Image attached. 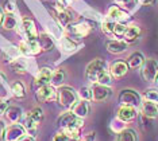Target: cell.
I'll list each match as a JSON object with an SVG mask.
<instances>
[{
    "label": "cell",
    "mask_w": 158,
    "mask_h": 141,
    "mask_svg": "<svg viewBox=\"0 0 158 141\" xmlns=\"http://www.w3.org/2000/svg\"><path fill=\"white\" fill-rule=\"evenodd\" d=\"M106 71H108V65H107V62L104 59L98 58V59H93L92 62L88 63L87 71H85V73H87L88 81L96 84V82H98V78L103 73H106Z\"/></svg>",
    "instance_id": "1"
},
{
    "label": "cell",
    "mask_w": 158,
    "mask_h": 141,
    "mask_svg": "<svg viewBox=\"0 0 158 141\" xmlns=\"http://www.w3.org/2000/svg\"><path fill=\"white\" fill-rule=\"evenodd\" d=\"M57 100L62 108H66V109L70 108L72 109L77 104V93L69 86H61L57 90Z\"/></svg>",
    "instance_id": "2"
},
{
    "label": "cell",
    "mask_w": 158,
    "mask_h": 141,
    "mask_svg": "<svg viewBox=\"0 0 158 141\" xmlns=\"http://www.w3.org/2000/svg\"><path fill=\"white\" fill-rule=\"evenodd\" d=\"M142 78L146 82H154L158 77V63L156 59H146L141 70Z\"/></svg>",
    "instance_id": "3"
},
{
    "label": "cell",
    "mask_w": 158,
    "mask_h": 141,
    "mask_svg": "<svg viewBox=\"0 0 158 141\" xmlns=\"http://www.w3.org/2000/svg\"><path fill=\"white\" fill-rule=\"evenodd\" d=\"M120 105H130V106H141V96L132 89H124L119 94Z\"/></svg>",
    "instance_id": "4"
},
{
    "label": "cell",
    "mask_w": 158,
    "mask_h": 141,
    "mask_svg": "<svg viewBox=\"0 0 158 141\" xmlns=\"http://www.w3.org/2000/svg\"><path fill=\"white\" fill-rule=\"evenodd\" d=\"M26 136V128L20 124H12L10 128L6 129L3 139L4 141H19Z\"/></svg>",
    "instance_id": "5"
},
{
    "label": "cell",
    "mask_w": 158,
    "mask_h": 141,
    "mask_svg": "<svg viewBox=\"0 0 158 141\" xmlns=\"http://www.w3.org/2000/svg\"><path fill=\"white\" fill-rule=\"evenodd\" d=\"M58 125L60 128H66V126H78L81 128L84 125V120L73 113V112H68V113L62 114L58 118Z\"/></svg>",
    "instance_id": "6"
},
{
    "label": "cell",
    "mask_w": 158,
    "mask_h": 141,
    "mask_svg": "<svg viewBox=\"0 0 158 141\" xmlns=\"http://www.w3.org/2000/svg\"><path fill=\"white\" fill-rule=\"evenodd\" d=\"M111 94H112V90L110 86L98 84L92 88V100L95 102H104L110 98Z\"/></svg>",
    "instance_id": "7"
},
{
    "label": "cell",
    "mask_w": 158,
    "mask_h": 141,
    "mask_svg": "<svg viewBox=\"0 0 158 141\" xmlns=\"http://www.w3.org/2000/svg\"><path fill=\"white\" fill-rule=\"evenodd\" d=\"M37 98L41 102H49V101H53L57 98V90L54 89L53 85H44L39 86L37 90Z\"/></svg>",
    "instance_id": "8"
},
{
    "label": "cell",
    "mask_w": 158,
    "mask_h": 141,
    "mask_svg": "<svg viewBox=\"0 0 158 141\" xmlns=\"http://www.w3.org/2000/svg\"><path fill=\"white\" fill-rule=\"evenodd\" d=\"M92 23H88V22H82V23H77L73 24V26L68 27V32L77 38H84L87 37L89 32L92 31Z\"/></svg>",
    "instance_id": "9"
},
{
    "label": "cell",
    "mask_w": 158,
    "mask_h": 141,
    "mask_svg": "<svg viewBox=\"0 0 158 141\" xmlns=\"http://www.w3.org/2000/svg\"><path fill=\"white\" fill-rule=\"evenodd\" d=\"M138 116L135 106H130V105H122L118 109V118L122 120L123 122H131L134 121Z\"/></svg>",
    "instance_id": "10"
},
{
    "label": "cell",
    "mask_w": 158,
    "mask_h": 141,
    "mask_svg": "<svg viewBox=\"0 0 158 141\" xmlns=\"http://www.w3.org/2000/svg\"><path fill=\"white\" fill-rule=\"evenodd\" d=\"M141 112H142V116L150 118H157L158 117V104L157 102H152V101H143L141 104Z\"/></svg>",
    "instance_id": "11"
},
{
    "label": "cell",
    "mask_w": 158,
    "mask_h": 141,
    "mask_svg": "<svg viewBox=\"0 0 158 141\" xmlns=\"http://www.w3.org/2000/svg\"><path fill=\"white\" fill-rule=\"evenodd\" d=\"M128 71V65L124 61H116L111 65L110 67V73L112 75V78H122L127 74Z\"/></svg>",
    "instance_id": "12"
},
{
    "label": "cell",
    "mask_w": 158,
    "mask_h": 141,
    "mask_svg": "<svg viewBox=\"0 0 158 141\" xmlns=\"http://www.w3.org/2000/svg\"><path fill=\"white\" fill-rule=\"evenodd\" d=\"M106 47L111 54H122L127 50L128 43L126 41H120V39H112L106 43Z\"/></svg>",
    "instance_id": "13"
},
{
    "label": "cell",
    "mask_w": 158,
    "mask_h": 141,
    "mask_svg": "<svg viewBox=\"0 0 158 141\" xmlns=\"http://www.w3.org/2000/svg\"><path fill=\"white\" fill-rule=\"evenodd\" d=\"M23 30L26 32L28 41H34V39L38 38V31H37V27H35V23L33 19L30 18H24L23 19Z\"/></svg>",
    "instance_id": "14"
},
{
    "label": "cell",
    "mask_w": 158,
    "mask_h": 141,
    "mask_svg": "<svg viewBox=\"0 0 158 141\" xmlns=\"http://www.w3.org/2000/svg\"><path fill=\"white\" fill-rule=\"evenodd\" d=\"M53 75V70L49 67H42L41 70L38 71L37 77H35V84L38 86H44V85H49L50 79H52Z\"/></svg>",
    "instance_id": "15"
},
{
    "label": "cell",
    "mask_w": 158,
    "mask_h": 141,
    "mask_svg": "<svg viewBox=\"0 0 158 141\" xmlns=\"http://www.w3.org/2000/svg\"><path fill=\"white\" fill-rule=\"evenodd\" d=\"M72 112H73L76 116H78V117L84 118V117H87V116L89 114V112H91V106H89L87 100H81V101H77V104L72 108Z\"/></svg>",
    "instance_id": "16"
},
{
    "label": "cell",
    "mask_w": 158,
    "mask_h": 141,
    "mask_svg": "<svg viewBox=\"0 0 158 141\" xmlns=\"http://www.w3.org/2000/svg\"><path fill=\"white\" fill-rule=\"evenodd\" d=\"M108 18L114 22H123L128 19V12H126L124 10H122L118 6H112L108 10Z\"/></svg>",
    "instance_id": "17"
},
{
    "label": "cell",
    "mask_w": 158,
    "mask_h": 141,
    "mask_svg": "<svg viewBox=\"0 0 158 141\" xmlns=\"http://www.w3.org/2000/svg\"><path fill=\"white\" fill-rule=\"evenodd\" d=\"M145 57H143L142 53L139 51H135L132 53L130 57H128L127 59V65H128V69H132V70H135V69H139L143 66V63H145Z\"/></svg>",
    "instance_id": "18"
},
{
    "label": "cell",
    "mask_w": 158,
    "mask_h": 141,
    "mask_svg": "<svg viewBox=\"0 0 158 141\" xmlns=\"http://www.w3.org/2000/svg\"><path fill=\"white\" fill-rule=\"evenodd\" d=\"M37 41L39 43V46H41V50L42 51H50V50L54 47V42H53V38L50 37L49 34H46V32H42V34L38 35Z\"/></svg>",
    "instance_id": "19"
},
{
    "label": "cell",
    "mask_w": 158,
    "mask_h": 141,
    "mask_svg": "<svg viewBox=\"0 0 158 141\" xmlns=\"http://www.w3.org/2000/svg\"><path fill=\"white\" fill-rule=\"evenodd\" d=\"M141 34H142L141 27H139V26H135V24H132V26H128V27H127V30H126L123 38H124V41L127 42V43H130V42L136 41V39L139 38V35H141Z\"/></svg>",
    "instance_id": "20"
},
{
    "label": "cell",
    "mask_w": 158,
    "mask_h": 141,
    "mask_svg": "<svg viewBox=\"0 0 158 141\" xmlns=\"http://www.w3.org/2000/svg\"><path fill=\"white\" fill-rule=\"evenodd\" d=\"M4 114L10 122L16 124V122L20 120V117H22V110H20V108H18V106H8Z\"/></svg>",
    "instance_id": "21"
},
{
    "label": "cell",
    "mask_w": 158,
    "mask_h": 141,
    "mask_svg": "<svg viewBox=\"0 0 158 141\" xmlns=\"http://www.w3.org/2000/svg\"><path fill=\"white\" fill-rule=\"evenodd\" d=\"M118 141H138V136H136V132L134 131V129L126 128L119 133Z\"/></svg>",
    "instance_id": "22"
},
{
    "label": "cell",
    "mask_w": 158,
    "mask_h": 141,
    "mask_svg": "<svg viewBox=\"0 0 158 141\" xmlns=\"http://www.w3.org/2000/svg\"><path fill=\"white\" fill-rule=\"evenodd\" d=\"M62 133L69 137L72 141H77L81 136L80 128H78V126H66V128H62Z\"/></svg>",
    "instance_id": "23"
},
{
    "label": "cell",
    "mask_w": 158,
    "mask_h": 141,
    "mask_svg": "<svg viewBox=\"0 0 158 141\" xmlns=\"http://www.w3.org/2000/svg\"><path fill=\"white\" fill-rule=\"evenodd\" d=\"M65 79V71L62 69H58V70L53 71V75H52V79H50V85H53L54 88L57 86H61Z\"/></svg>",
    "instance_id": "24"
},
{
    "label": "cell",
    "mask_w": 158,
    "mask_h": 141,
    "mask_svg": "<svg viewBox=\"0 0 158 141\" xmlns=\"http://www.w3.org/2000/svg\"><path fill=\"white\" fill-rule=\"evenodd\" d=\"M2 24H3L4 30H12V28H15V26H16V18L14 16L12 12H7L4 18H3Z\"/></svg>",
    "instance_id": "25"
},
{
    "label": "cell",
    "mask_w": 158,
    "mask_h": 141,
    "mask_svg": "<svg viewBox=\"0 0 158 141\" xmlns=\"http://www.w3.org/2000/svg\"><path fill=\"white\" fill-rule=\"evenodd\" d=\"M57 19H58L61 26H68V24L72 22V15L68 12L66 10H58V14H57Z\"/></svg>",
    "instance_id": "26"
},
{
    "label": "cell",
    "mask_w": 158,
    "mask_h": 141,
    "mask_svg": "<svg viewBox=\"0 0 158 141\" xmlns=\"http://www.w3.org/2000/svg\"><path fill=\"white\" fill-rule=\"evenodd\" d=\"M11 90L18 98H24L26 97V89H24V85L22 82H14L11 86Z\"/></svg>",
    "instance_id": "27"
},
{
    "label": "cell",
    "mask_w": 158,
    "mask_h": 141,
    "mask_svg": "<svg viewBox=\"0 0 158 141\" xmlns=\"http://www.w3.org/2000/svg\"><path fill=\"white\" fill-rule=\"evenodd\" d=\"M115 24H116V22L111 20L110 18H108V19H106V20L103 22V24H102L103 32H104L106 35H112V34H114V27H115Z\"/></svg>",
    "instance_id": "28"
},
{
    "label": "cell",
    "mask_w": 158,
    "mask_h": 141,
    "mask_svg": "<svg viewBox=\"0 0 158 141\" xmlns=\"http://www.w3.org/2000/svg\"><path fill=\"white\" fill-rule=\"evenodd\" d=\"M61 47H62V50H65V51H74V50L77 49V45L69 38H62L61 39Z\"/></svg>",
    "instance_id": "29"
},
{
    "label": "cell",
    "mask_w": 158,
    "mask_h": 141,
    "mask_svg": "<svg viewBox=\"0 0 158 141\" xmlns=\"http://www.w3.org/2000/svg\"><path fill=\"white\" fill-rule=\"evenodd\" d=\"M143 98L146 101H152V102L158 104V90L157 89H147L143 93Z\"/></svg>",
    "instance_id": "30"
},
{
    "label": "cell",
    "mask_w": 158,
    "mask_h": 141,
    "mask_svg": "<svg viewBox=\"0 0 158 141\" xmlns=\"http://www.w3.org/2000/svg\"><path fill=\"white\" fill-rule=\"evenodd\" d=\"M96 84L106 85V86H111V85H112V75H111L110 71H106V73H103V74L98 78V82H96Z\"/></svg>",
    "instance_id": "31"
},
{
    "label": "cell",
    "mask_w": 158,
    "mask_h": 141,
    "mask_svg": "<svg viewBox=\"0 0 158 141\" xmlns=\"http://www.w3.org/2000/svg\"><path fill=\"white\" fill-rule=\"evenodd\" d=\"M11 67L15 70V73L23 74L24 71H26V63H24V61H20V59H15V61H14V62L11 63Z\"/></svg>",
    "instance_id": "32"
},
{
    "label": "cell",
    "mask_w": 158,
    "mask_h": 141,
    "mask_svg": "<svg viewBox=\"0 0 158 141\" xmlns=\"http://www.w3.org/2000/svg\"><path fill=\"white\" fill-rule=\"evenodd\" d=\"M27 116H30V117L37 121L38 124L44 120V112H42V109H39V108H34L33 110H30V113H28Z\"/></svg>",
    "instance_id": "33"
},
{
    "label": "cell",
    "mask_w": 158,
    "mask_h": 141,
    "mask_svg": "<svg viewBox=\"0 0 158 141\" xmlns=\"http://www.w3.org/2000/svg\"><path fill=\"white\" fill-rule=\"evenodd\" d=\"M111 129L115 132V133H119L123 131V129H126V126H124V122L122 121V120H119V118H115V120L111 122Z\"/></svg>",
    "instance_id": "34"
},
{
    "label": "cell",
    "mask_w": 158,
    "mask_h": 141,
    "mask_svg": "<svg viewBox=\"0 0 158 141\" xmlns=\"http://www.w3.org/2000/svg\"><path fill=\"white\" fill-rule=\"evenodd\" d=\"M28 47H30V53L31 55H37L42 51L41 50V46H39V43L37 39H34V41H28Z\"/></svg>",
    "instance_id": "35"
},
{
    "label": "cell",
    "mask_w": 158,
    "mask_h": 141,
    "mask_svg": "<svg viewBox=\"0 0 158 141\" xmlns=\"http://www.w3.org/2000/svg\"><path fill=\"white\" fill-rule=\"evenodd\" d=\"M126 30H127V26H124L123 23L118 22V23L115 24V27H114V35L115 37H123Z\"/></svg>",
    "instance_id": "36"
},
{
    "label": "cell",
    "mask_w": 158,
    "mask_h": 141,
    "mask_svg": "<svg viewBox=\"0 0 158 141\" xmlns=\"http://www.w3.org/2000/svg\"><path fill=\"white\" fill-rule=\"evenodd\" d=\"M78 96L81 97L82 100H92V89H89V88H81L80 89V92H78Z\"/></svg>",
    "instance_id": "37"
},
{
    "label": "cell",
    "mask_w": 158,
    "mask_h": 141,
    "mask_svg": "<svg viewBox=\"0 0 158 141\" xmlns=\"http://www.w3.org/2000/svg\"><path fill=\"white\" fill-rule=\"evenodd\" d=\"M18 51L23 55H31L30 53V47H28V42H20L18 46Z\"/></svg>",
    "instance_id": "38"
},
{
    "label": "cell",
    "mask_w": 158,
    "mask_h": 141,
    "mask_svg": "<svg viewBox=\"0 0 158 141\" xmlns=\"http://www.w3.org/2000/svg\"><path fill=\"white\" fill-rule=\"evenodd\" d=\"M53 141H72V140H70L68 136L64 135V133H58V135H56V136H54Z\"/></svg>",
    "instance_id": "39"
},
{
    "label": "cell",
    "mask_w": 158,
    "mask_h": 141,
    "mask_svg": "<svg viewBox=\"0 0 158 141\" xmlns=\"http://www.w3.org/2000/svg\"><path fill=\"white\" fill-rule=\"evenodd\" d=\"M4 10L7 11V12H14V10H15L14 3L10 2V0H6V2H4Z\"/></svg>",
    "instance_id": "40"
},
{
    "label": "cell",
    "mask_w": 158,
    "mask_h": 141,
    "mask_svg": "<svg viewBox=\"0 0 158 141\" xmlns=\"http://www.w3.org/2000/svg\"><path fill=\"white\" fill-rule=\"evenodd\" d=\"M7 108H8V104H7V102H0V117L6 113Z\"/></svg>",
    "instance_id": "41"
},
{
    "label": "cell",
    "mask_w": 158,
    "mask_h": 141,
    "mask_svg": "<svg viewBox=\"0 0 158 141\" xmlns=\"http://www.w3.org/2000/svg\"><path fill=\"white\" fill-rule=\"evenodd\" d=\"M82 141H95V133H93V132L88 133V135L84 137V140H82Z\"/></svg>",
    "instance_id": "42"
},
{
    "label": "cell",
    "mask_w": 158,
    "mask_h": 141,
    "mask_svg": "<svg viewBox=\"0 0 158 141\" xmlns=\"http://www.w3.org/2000/svg\"><path fill=\"white\" fill-rule=\"evenodd\" d=\"M4 132H6V125H4V122L3 121H0V139H3Z\"/></svg>",
    "instance_id": "43"
},
{
    "label": "cell",
    "mask_w": 158,
    "mask_h": 141,
    "mask_svg": "<svg viewBox=\"0 0 158 141\" xmlns=\"http://www.w3.org/2000/svg\"><path fill=\"white\" fill-rule=\"evenodd\" d=\"M141 3H142V6L149 7V6H153L154 4V3H156V0H141Z\"/></svg>",
    "instance_id": "44"
},
{
    "label": "cell",
    "mask_w": 158,
    "mask_h": 141,
    "mask_svg": "<svg viewBox=\"0 0 158 141\" xmlns=\"http://www.w3.org/2000/svg\"><path fill=\"white\" fill-rule=\"evenodd\" d=\"M116 3H119V4H123V6H128L131 3V0H115Z\"/></svg>",
    "instance_id": "45"
},
{
    "label": "cell",
    "mask_w": 158,
    "mask_h": 141,
    "mask_svg": "<svg viewBox=\"0 0 158 141\" xmlns=\"http://www.w3.org/2000/svg\"><path fill=\"white\" fill-rule=\"evenodd\" d=\"M19 141H34V139H33V137H26V136H24L23 139H20Z\"/></svg>",
    "instance_id": "46"
},
{
    "label": "cell",
    "mask_w": 158,
    "mask_h": 141,
    "mask_svg": "<svg viewBox=\"0 0 158 141\" xmlns=\"http://www.w3.org/2000/svg\"><path fill=\"white\" fill-rule=\"evenodd\" d=\"M3 18H4V15H3L2 10H0V24H2V22H3Z\"/></svg>",
    "instance_id": "47"
},
{
    "label": "cell",
    "mask_w": 158,
    "mask_h": 141,
    "mask_svg": "<svg viewBox=\"0 0 158 141\" xmlns=\"http://www.w3.org/2000/svg\"><path fill=\"white\" fill-rule=\"evenodd\" d=\"M156 81H157V84H158V77H157V79H156Z\"/></svg>",
    "instance_id": "48"
},
{
    "label": "cell",
    "mask_w": 158,
    "mask_h": 141,
    "mask_svg": "<svg viewBox=\"0 0 158 141\" xmlns=\"http://www.w3.org/2000/svg\"><path fill=\"white\" fill-rule=\"evenodd\" d=\"M0 85H2V81H0Z\"/></svg>",
    "instance_id": "49"
}]
</instances>
